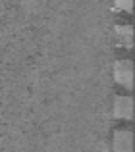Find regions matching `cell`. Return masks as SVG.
<instances>
[{
  "label": "cell",
  "instance_id": "obj_5",
  "mask_svg": "<svg viewBox=\"0 0 135 152\" xmlns=\"http://www.w3.org/2000/svg\"><path fill=\"white\" fill-rule=\"evenodd\" d=\"M114 4L120 12H131L133 8V0H114Z\"/></svg>",
  "mask_w": 135,
  "mask_h": 152
},
{
  "label": "cell",
  "instance_id": "obj_1",
  "mask_svg": "<svg viewBox=\"0 0 135 152\" xmlns=\"http://www.w3.org/2000/svg\"><path fill=\"white\" fill-rule=\"evenodd\" d=\"M114 81L118 85L129 89L133 83V66L129 60H118L114 64Z\"/></svg>",
  "mask_w": 135,
  "mask_h": 152
},
{
  "label": "cell",
  "instance_id": "obj_3",
  "mask_svg": "<svg viewBox=\"0 0 135 152\" xmlns=\"http://www.w3.org/2000/svg\"><path fill=\"white\" fill-rule=\"evenodd\" d=\"M112 150L114 152H133V142H131V131L120 129L114 133L112 139Z\"/></svg>",
  "mask_w": 135,
  "mask_h": 152
},
{
  "label": "cell",
  "instance_id": "obj_2",
  "mask_svg": "<svg viewBox=\"0 0 135 152\" xmlns=\"http://www.w3.org/2000/svg\"><path fill=\"white\" fill-rule=\"evenodd\" d=\"M112 114L116 119H129L133 118V100L129 96H116L114 98V106H112Z\"/></svg>",
  "mask_w": 135,
  "mask_h": 152
},
{
  "label": "cell",
  "instance_id": "obj_4",
  "mask_svg": "<svg viewBox=\"0 0 135 152\" xmlns=\"http://www.w3.org/2000/svg\"><path fill=\"white\" fill-rule=\"evenodd\" d=\"M116 42L124 48H131L133 45V29L129 25H120L116 27Z\"/></svg>",
  "mask_w": 135,
  "mask_h": 152
}]
</instances>
